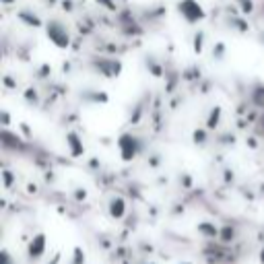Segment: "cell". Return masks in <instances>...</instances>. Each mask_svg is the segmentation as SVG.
I'll return each mask as SVG.
<instances>
[{
  "label": "cell",
  "instance_id": "obj_18",
  "mask_svg": "<svg viewBox=\"0 0 264 264\" xmlns=\"http://www.w3.org/2000/svg\"><path fill=\"white\" fill-rule=\"evenodd\" d=\"M11 182H13V171L5 169V186H7V188H11Z\"/></svg>",
  "mask_w": 264,
  "mask_h": 264
},
{
  "label": "cell",
  "instance_id": "obj_23",
  "mask_svg": "<svg viewBox=\"0 0 264 264\" xmlns=\"http://www.w3.org/2000/svg\"><path fill=\"white\" fill-rule=\"evenodd\" d=\"M186 264H190V262H186Z\"/></svg>",
  "mask_w": 264,
  "mask_h": 264
},
{
  "label": "cell",
  "instance_id": "obj_6",
  "mask_svg": "<svg viewBox=\"0 0 264 264\" xmlns=\"http://www.w3.org/2000/svg\"><path fill=\"white\" fill-rule=\"evenodd\" d=\"M126 210H128V206H126V200L122 198V196H112L110 198V202H108V213H110L112 219H116V221L124 219Z\"/></svg>",
  "mask_w": 264,
  "mask_h": 264
},
{
  "label": "cell",
  "instance_id": "obj_13",
  "mask_svg": "<svg viewBox=\"0 0 264 264\" xmlns=\"http://www.w3.org/2000/svg\"><path fill=\"white\" fill-rule=\"evenodd\" d=\"M219 239H221L223 243H229V241H233V239H235V229H233V227L229 229V227H227V225H223V227H221V233H219Z\"/></svg>",
  "mask_w": 264,
  "mask_h": 264
},
{
  "label": "cell",
  "instance_id": "obj_16",
  "mask_svg": "<svg viewBox=\"0 0 264 264\" xmlns=\"http://www.w3.org/2000/svg\"><path fill=\"white\" fill-rule=\"evenodd\" d=\"M70 264H85V252L81 245H77L73 250V260H70Z\"/></svg>",
  "mask_w": 264,
  "mask_h": 264
},
{
  "label": "cell",
  "instance_id": "obj_24",
  "mask_svg": "<svg viewBox=\"0 0 264 264\" xmlns=\"http://www.w3.org/2000/svg\"><path fill=\"white\" fill-rule=\"evenodd\" d=\"M151 264H153V262H151Z\"/></svg>",
  "mask_w": 264,
  "mask_h": 264
},
{
  "label": "cell",
  "instance_id": "obj_3",
  "mask_svg": "<svg viewBox=\"0 0 264 264\" xmlns=\"http://www.w3.org/2000/svg\"><path fill=\"white\" fill-rule=\"evenodd\" d=\"M44 27H46V35H48V40H50L52 44H54L56 48L66 50V48L70 46V33H68V29H66L60 21L50 19Z\"/></svg>",
  "mask_w": 264,
  "mask_h": 264
},
{
  "label": "cell",
  "instance_id": "obj_2",
  "mask_svg": "<svg viewBox=\"0 0 264 264\" xmlns=\"http://www.w3.org/2000/svg\"><path fill=\"white\" fill-rule=\"evenodd\" d=\"M178 13L188 25H198L206 19V11L198 0H180L178 3Z\"/></svg>",
  "mask_w": 264,
  "mask_h": 264
},
{
  "label": "cell",
  "instance_id": "obj_12",
  "mask_svg": "<svg viewBox=\"0 0 264 264\" xmlns=\"http://www.w3.org/2000/svg\"><path fill=\"white\" fill-rule=\"evenodd\" d=\"M235 7L239 9L241 15H252V13L256 11L254 0H235Z\"/></svg>",
  "mask_w": 264,
  "mask_h": 264
},
{
  "label": "cell",
  "instance_id": "obj_14",
  "mask_svg": "<svg viewBox=\"0 0 264 264\" xmlns=\"http://www.w3.org/2000/svg\"><path fill=\"white\" fill-rule=\"evenodd\" d=\"M225 52H227V46L223 42H217L213 46V60H223L225 58Z\"/></svg>",
  "mask_w": 264,
  "mask_h": 264
},
{
  "label": "cell",
  "instance_id": "obj_10",
  "mask_svg": "<svg viewBox=\"0 0 264 264\" xmlns=\"http://www.w3.org/2000/svg\"><path fill=\"white\" fill-rule=\"evenodd\" d=\"M145 64H147V68L151 70V75H153V77H161V75H163L161 64L155 60V56H145Z\"/></svg>",
  "mask_w": 264,
  "mask_h": 264
},
{
  "label": "cell",
  "instance_id": "obj_11",
  "mask_svg": "<svg viewBox=\"0 0 264 264\" xmlns=\"http://www.w3.org/2000/svg\"><path fill=\"white\" fill-rule=\"evenodd\" d=\"M208 132H210V130H208L206 126H204V128H196L194 134H192V138H194V143H196V145L204 147V145L208 143Z\"/></svg>",
  "mask_w": 264,
  "mask_h": 264
},
{
  "label": "cell",
  "instance_id": "obj_7",
  "mask_svg": "<svg viewBox=\"0 0 264 264\" xmlns=\"http://www.w3.org/2000/svg\"><path fill=\"white\" fill-rule=\"evenodd\" d=\"M221 116H223V108L221 105H213V110L208 112V116H206V128L208 130H215V128H219V124H221Z\"/></svg>",
  "mask_w": 264,
  "mask_h": 264
},
{
  "label": "cell",
  "instance_id": "obj_22",
  "mask_svg": "<svg viewBox=\"0 0 264 264\" xmlns=\"http://www.w3.org/2000/svg\"><path fill=\"white\" fill-rule=\"evenodd\" d=\"M260 38H262V44H264V31H262V33H260Z\"/></svg>",
  "mask_w": 264,
  "mask_h": 264
},
{
  "label": "cell",
  "instance_id": "obj_5",
  "mask_svg": "<svg viewBox=\"0 0 264 264\" xmlns=\"http://www.w3.org/2000/svg\"><path fill=\"white\" fill-rule=\"evenodd\" d=\"M64 140H66V149H68L70 157L79 159V157L85 155V145H83V140H81V136H79L77 130H68L66 136H64Z\"/></svg>",
  "mask_w": 264,
  "mask_h": 264
},
{
  "label": "cell",
  "instance_id": "obj_20",
  "mask_svg": "<svg viewBox=\"0 0 264 264\" xmlns=\"http://www.w3.org/2000/svg\"><path fill=\"white\" fill-rule=\"evenodd\" d=\"M0 3H3V5H7V7H9V5H13V3H15V0H0Z\"/></svg>",
  "mask_w": 264,
  "mask_h": 264
},
{
  "label": "cell",
  "instance_id": "obj_9",
  "mask_svg": "<svg viewBox=\"0 0 264 264\" xmlns=\"http://www.w3.org/2000/svg\"><path fill=\"white\" fill-rule=\"evenodd\" d=\"M198 233H202V235H204V237H208V239H219L221 229H217L215 223H210V221H202V223L198 225Z\"/></svg>",
  "mask_w": 264,
  "mask_h": 264
},
{
  "label": "cell",
  "instance_id": "obj_17",
  "mask_svg": "<svg viewBox=\"0 0 264 264\" xmlns=\"http://www.w3.org/2000/svg\"><path fill=\"white\" fill-rule=\"evenodd\" d=\"M95 3L103 9H108V11H116V5H114V0H95Z\"/></svg>",
  "mask_w": 264,
  "mask_h": 264
},
{
  "label": "cell",
  "instance_id": "obj_4",
  "mask_svg": "<svg viewBox=\"0 0 264 264\" xmlns=\"http://www.w3.org/2000/svg\"><path fill=\"white\" fill-rule=\"evenodd\" d=\"M46 245H48V239H46V233L40 231V233H35L27 245V256L29 260H40L44 254H46Z\"/></svg>",
  "mask_w": 264,
  "mask_h": 264
},
{
  "label": "cell",
  "instance_id": "obj_1",
  "mask_svg": "<svg viewBox=\"0 0 264 264\" xmlns=\"http://www.w3.org/2000/svg\"><path fill=\"white\" fill-rule=\"evenodd\" d=\"M116 145H118L122 161H126V163L136 159V157L140 155V151H143V140H140L136 134H132V132H122L118 136V140H116Z\"/></svg>",
  "mask_w": 264,
  "mask_h": 264
},
{
  "label": "cell",
  "instance_id": "obj_8",
  "mask_svg": "<svg viewBox=\"0 0 264 264\" xmlns=\"http://www.w3.org/2000/svg\"><path fill=\"white\" fill-rule=\"evenodd\" d=\"M19 21H21L23 25H27V27H42V25H46L38 15L31 13V11H27V9L19 13Z\"/></svg>",
  "mask_w": 264,
  "mask_h": 264
},
{
  "label": "cell",
  "instance_id": "obj_19",
  "mask_svg": "<svg viewBox=\"0 0 264 264\" xmlns=\"http://www.w3.org/2000/svg\"><path fill=\"white\" fill-rule=\"evenodd\" d=\"M0 260H3V264H13V258L7 250H3V256H0Z\"/></svg>",
  "mask_w": 264,
  "mask_h": 264
},
{
  "label": "cell",
  "instance_id": "obj_21",
  "mask_svg": "<svg viewBox=\"0 0 264 264\" xmlns=\"http://www.w3.org/2000/svg\"><path fill=\"white\" fill-rule=\"evenodd\" d=\"M260 262H262V264H264V248H262V250H260Z\"/></svg>",
  "mask_w": 264,
  "mask_h": 264
},
{
  "label": "cell",
  "instance_id": "obj_15",
  "mask_svg": "<svg viewBox=\"0 0 264 264\" xmlns=\"http://www.w3.org/2000/svg\"><path fill=\"white\" fill-rule=\"evenodd\" d=\"M202 48H204V31H198L194 35V54H202Z\"/></svg>",
  "mask_w": 264,
  "mask_h": 264
}]
</instances>
